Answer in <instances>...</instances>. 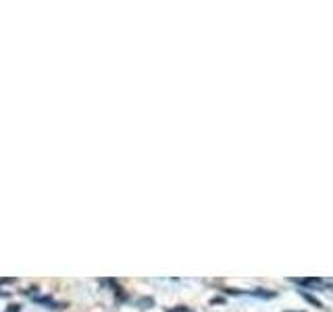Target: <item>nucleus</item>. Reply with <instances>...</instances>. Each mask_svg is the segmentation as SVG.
Returning <instances> with one entry per match:
<instances>
[{
  "label": "nucleus",
  "instance_id": "1",
  "mask_svg": "<svg viewBox=\"0 0 333 312\" xmlns=\"http://www.w3.org/2000/svg\"><path fill=\"white\" fill-rule=\"evenodd\" d=\"M19 308H21V306H17V304H11V306H8V310H6V312H19Z\"/></svg>",
  "mask_w": 333,
  "mask_h": 312
},
{
  "label": "nucleus",
  "instance_id": "2",
  "mask_svg": "<svg viewBox=\"0 0 333 312\" xmlns=\"http://www.w3.org/2000/svg\"><path fill=\"white\" fill-rule=\"evenodd\" d=\"M139 304H142V306H150L152 300H139Z\"/></svg>",
  "mask_w": 333,
  "mask_h": 312
}]
</instances>
